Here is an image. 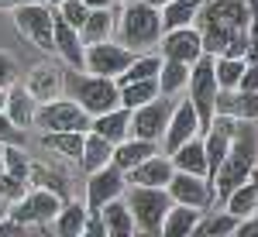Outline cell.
<instances>
[{
	"mask_svg": "<svg viewBox=\"0 0 258 237\" xmlns=\"http://www.w3.org/2000/svg\"><path fill=\"white\" fill-rule=\"evenodd\" d=\"M248 0H207L197 14V31L210 55H244L248 52Z\"/></svg>",
	"mask_w": 258,
	"mask_h": 237,
	"instance_id": "obj_1",
	"label": "cell"
},
{
	"mask_svg": "<svg viewBox=\"0 0 258 237\" xmlns=\"http://www.w3.org/2000/svg\"><path fill=\"white\" fill-rule=\"evenodd\" d=\"M258 165V120H238L234 138L227 148V158L220 162L214 186H217V203H224V196L241 186L244 179L251 176V169Z\"/></svg>",
	"mask_w": 258,
	"mask_h": 237,
	"instance_id": "obj_2",
	"label": "cell"
},
{
	"mask_svg": "<svg viewBox=\"0 0 258 237\" xmlns=\"http://www.w3.org/2000/svg\"><path fill=\"white\" fill-rule=\"evenodd\" d=\"M162 11L148 0H124L117 11V31L114 38L127 45L131 52H152L162 41Z\"/></svg>",
	"mask_w": 258,
	"mask_h": 237,
	"instance_id": "obj_3",
	"label": "cell"
},
{
	"mask_svg": "<svg viewBox=\"0 0 258 237\" xmlns=\"http://www.w3.org/2000/svg\"><path fill=\"white\" fill-rule=\"evenodd\" d=\"M66 97H73L90 117L120 107V86L110 76H97L90 69H66Z\"/></svg>",
	"mask_w": 258,
	"mask_h": 237,
	"instance_id": "obj_4",
	"label": "cell"
},
{
	"mask_svg": "<svg viewBox=\"0 0 258 237\" xmlns=\"http://www.w3.org/2000/svg\"><path fill=\"white\" fill-rule=\"evenodd\" d=\"M124 199L131 206L135 230H141V234H162L165 210L172 206L169 189H162V186H127L124 189Z\"/></svg>",
	"mask_w": 258,
	"mask_h": 237,
	"instance_id": "obj_5",
	"label": "cell"
},
{
	"mask_svg": "<svg viewBox=\"0 0 258 237\" xmlns=\"http://www.w3.org/2000/svg\"><path fill=\"white\" fill-rule=\"evenodd\" d=\"M14 24H18L21 38H28L35 48L55 55V7H48L45 0L18 4L14 7Z\"/></svg>",
	"mask_w": 258,
	"mask_h": 237,
	"instance_id": "obj_6",
	"label": "cell"
},
{
	"mask_svg": "<svg viewBox=\"0 0 258 237\" xmlns=\"http://www.w3.org/2000/svg\"><path fill=\"white\" fill-rule=\"evenodd\" d=\"M217 76H214V55L203 52L193 65H189V83H186V97L193 100L203 127L214 120V103H217Z\"/></svg>",
	"mask_w": 258,
	"mask_h": 237,
	"instance_id": "obj_7",
	"label": "cell"
},
{
	"mask_svg": "<svg viewBox=\"0 0 258 237\" xmlns=\"http://www.w3.org/2000/svg\"><path fill=\"white\" fill-rule=\"evenodd\" d=\"M90 114L83 110L73 97H55L38 103L35 127L38 131H90Z\"/></svg>",
	"mask_w": 258,
	"mask_h": 237,
	"instance_id": "obj_8",
	"label": "cell"
},
{
	"mask_svg": "<svg viewBox=\"0 0 258 237\" xmlns=\"http://www.w3.org/2000/svg\"><path fill=\"white\" fill-rule=\"evenodd\" d=\"M62 203L66 199L59 193H52V189H45V186H31L18 203H11V217L21 220L28 230L31 227H45V223H52L55 213L62 210Z\"/></svg>",
	"mask_w": 258,
	"mask_h": 237,
	"instance_id": "obj_9",
	"label": "cell"
},
{
	"mask_svg": "<svg viewBox=\"0 0 258 237\" xmlns=\"http://www.w3.org/2000/svg\"><path fill=\"white\" fill-rule=\"evenodd\" d=\"M169 196L172 203H186V206H197V210H210L217 206V186L210 176H197V172H172L169 179Z\"/></svg>",
	"mask_w": 258,
	"mask_h": 237,
	"instance_id": "obj_10",
	"label": "cell"
},
{
	"mask_svg": "<svg viewBox=\"0 0 258 237\" xmlns=\"http://www.w3.org/2000/svg\"><path fill=\"white\" fill-rule=\"evenodd\" d=\"M169 114H172V97H162V93L141 107H131V134L145 141H162Z\"/></svg>",
	"mask_w": 258,
	"mask_h": 237,
	"instance_id": "obj_11",
	"label": "cell"
},
{
	"mask_svg": "<svg viewBox=\"0 0 258 237\" xmlns=\"http://www.w3.org/2000/svg\"><path fill=\"white\" fill-rule=\"evenodd\" d=\"M197 134H203V120H200L193 100L186 97V100H179V103H172V114H169L165 134H162V151H165V155H172L182 141L197 138Z\"/></svg>",
	"mask_w": 258,
	"mask_h": 237,
	"instance_id": "obj_12",
	"label": "cell"
},
{
	"mask_svg": "<svg viewBox=\"0 0 258 237\" xmlns=\"http://www.w3.org/2000/svg\"><path fill=\"white\" fill-rule=\"evenodd\" d=\"M135 59V52L127 45H120L117 38H107V41H97V45H86V69L97 72V76H110L117 79L127 65Z\"/></svg>",
	"mask_w": 258,
	"mask_h": 237,
	"instance_id": "obj_13",
	"label": "cell"
},
{
	"mask_svg": "<svg viewBox=\"0 0 258 237\" xmlns=\"http://www.w3.org/2000/svg\"><path fill=\"white\" fill-rule=\"evenodd\" d=\"M124 189H127V176H124V169H117L114 162L97 169V172H90L86 176V210L97 213L103 203L124 196Z\"/></svg>",
	"mask_w": 258,
	"mask_h": 237,
	"instance_id": "obj_14",
	"label": "cell"
},
{
	"mask_svg": "<svg viewBox=\"0 0 258 237\" xmlns=\"http://www.w3.org/2000/svg\"><path fill=\"white\" fill-rule=\"evenodd\" d=\"M203 38H200L197 24H186V28H169L162 31V41H159V55L162 59H179V62H193L203 55Z\"/></svg>",
	"mask_w": 258,
	"mask_h": 237,
	"instance_id": "obj_15",
	"label": "cell"
},
{
	"mask_svg": "<svg viewBox=\"0 0 258 237\" xmlns=\"http://www.w3.org/2000/svg\"><path fill=\"white\" fill-rule=\"evenodd\" d=\"M24 90L38 100V103L62 97L66 93V65L62 62H38L28 72V79H24Z\"/></svg>",
	"mask_w": 258,
	"mask_h": 237,
	"instance_id": "obj_16",
	"label": "cell"
},
{
	"mask_svg": "<svg viewBox=\"0 0 258 237\" xmlns=\"http://www.w3.org/2000/svg\"><path fill=\"white\" fill-rule=\"evenodd\" d=\"M55 55L66 69H86V45L83 35L55 14Z\"/></svg>",
	"mask_w": 258,
	"mask_h": 237,
	"instance_id": "obj_17",
	"label": "cell"
},
{
	"mask_svg": "<svg viewBox=\"0 0 258 237\" xmlns=\"http://www.w3.org/2000/svg\"><path fill=\"white\" fill-rule=\"evenodd\" d=\"M172 172H176V165H172V158L169 155H155L145 158L141 165H135L131 172H124L127 176V186H169V179H172Z\"/></svg>",
	"mask_w": 258,
	"mask_h": 237,
	"instance_id": "obj_18",
	"label": "cell"
},
{
	"mask_svg": "<svg viewBox=\"0 0 258 237\" xmlns=\"http://www.w3.org/2000/svg\"><path fill=\"white\" fill-rule=\"evenodd\" d=\"M214 114H227L238 120H258V93L248 90H217Z\"/></svg>",
	"mask_w": 258,
	"mask_h": 237,
	"instance_id": "obj_19",
	"label": "cell"
},
{
	"mask_svg": "<svg viewBox=\"0 0 258 237\" xmlns=\"http://www.w3.org/2000/svg\"><path fill=\"white\" fill-rule=\"evenodd\" d=\"M114 31H117V4L114 7H90V14L80 28L83 45H97V41L114 38Z\"/></svg>",
	"mask_w": 258,
	"mask_h": 237,
	"instance_id": "obj_20",
	"label": "cell"
},
{
	"mask_svg": "<svg viewBox=\"0 0 258 237\" xmlns=\"http://www.w3.org/2000/svg\"><path fill=\"white\" fill-rule=\"evenodd\" d=\"M4 114L14 120L18 127H24V131H28V127H35L38 100L24 90V83H14V86H7V107H4Z\"/></svg>",
	"mask_w": 258,
	"mask_h": 237,
	"instance_id": "obj_21",
	"label": "cell"
},
{
	"mask_svg": "<svg viewBox=\"0 0 258 237\" xmlns=\"http://www.w3.org/2000/svg\"><path fill=\"white\" fill-rule=\"evenodd\" d=\"M159 151V141H145V138H135V134H127L124 141H117L114 144V165L117 169H124V172H131L135 165H141L145 158H152Z\"/></svg>",
	"mask_w": 258,
	"mask_h": 237,
	"instance_id": "obj_22",
	"label": "cell"
},
{
	"mask_svg": "<svg viewBox=\"0 0 258 237\" xmlns=\"http://www.w3.org/2000/svg\"><path fill=\"white\" fill-rule=\"evenodd\" d=\"M97 213L103 220V227H107V237H131L135 234V217H131V206H127L124 196L103 203Z\"/></svg>",
	"mask_w": 258,
	"mask_h": 237,
	"instance_id": "obj_23",
	"label": "cell"
},
{
	"mask_svg": "<svg viewBox=\"0 0 258 237\" xmlns=\"http://www.w3.org/2000/svg\"><path fill=\"white\" fill-rule=\"evenodd\" d=\"M172 165L179 172H197V176H210V162H207V148H203V134L182 141L176 151H172Z\"/></svg>",
	"mask_w": 258,
	"mask_h": 237,
	"instance_id": "obj_24",
	"label": "cell"
},
{
	"mask_svg": "<svg viewBox=\"0 0 258 237\" xmlns=\"http://www.w3.org/2000/svg\"><path fill=\"white\" fill-rule=\"evenodd\" d=\"M110 158H114V141H107L103 134H97V131H86L83 155H80L76 165L90 176V172H97V169H103V165H110Z\"/></svg>",
	"mask_w": 258,
	"mask_h": 237,
	"instance_id": "obj_25",
	"label": "cell"
},
{
	"mask_svg": "<svg viewBox=\"0 0 258 237\" xmlns=\"http://www.w3.org/2000/svg\"><path fill=\"white\" fill-rule=\"evenodd\" d=\"M90 131H97L103 134L107 141H124L131 134V110L127 107H114V110H107V114H97V117L90 120Z\"/></svg>",
	"mask_w": 258,
	"mask_h": 237,
	"instance_id": "obj_26",
	"label": "cell"
},
{
	"mask_svg": "<svg viewBox=\"0 0 258 237\" xmlns=\"http://www.w3.org/2000/svg\"><path fill=\"white\" fill-rule=\"evenodd\" d=\"M238 223L241 217H234L231 210H203V217L197 220V227H193V234L197 237H231L238 234Z\"/></svg>",
	"mask_w": 258,
	"mask_h": 237,
	"instance_id": "obj_27",
	"label": "cell"
},
{
	"mask_svg": "<svg viewBox=\"0 0 258 237\" xmlns=\"http://www.w3.org/2000/svg\"><path fill=\"white\" fill-rule=\"evenodd\" d=\"M200 217H203V210H197V206L172 203V206L165 210V220H162V234L165 237H189Z\"/></svg>",
	"mask_w": 258,
	"mask_h": 237,
	"instance_id": "obj_28",
	"label": "cell"
},
{
	"mask_svg": "<svg viewBox=\"0 0 258 237\" xmlns=\"http://www.w3.org/2000/svg\"><path fill=\"white\" fill-rule=\"evenodd\" d=\"M86 217H90V210H86L83 203L66 199L62 210L55 213V220H52V230H55L59 237H83V223H86Z\"/></svg>",
	"mask_w": 258,
	"mask_h": 237,
	"instance_id": "obj_29",
	"label": "cell"
},
{
	"mask_svg": "<svg viewBox=\"0 0 258 237\" xmlns=\"http://www.w3.org/2000/svg\"><path fill=\"white\" fill-rule=\"evenodd\" d=\"M83 141H86V131H41V144L48 151H59L62 158H73V162H80Z\"/></svg>",
	"mask_w": 258,
	"mask_h": 237,
	"instance_id": "obj_30",
	"label": "cell"
},
{
	"mask_svg": "<svg viewBox=\"0 0 258 237\" xmlns=\"http://www.w3.org/2000/svg\"><path fill=\"white\" fill-rule=\"evenodd\" d=\"M189 83V62H179V59H162L159 69V93L162 97H179Z\"/></svg>",
	"mask_w": 258,
	"mask_h": 237,
	"instance_id": "obj_31",
	"label": "cell"
},
{
	"mask_svg": "<svg viewBox=\"0 0 258 237\" xmlns=\"http://www.w3.org/2000/svg\"><path fill=\"white\" fill-rule=\"evenodd\" d=\"M207 0H169V4H162V28L169 31V28H186V24H193L200 14V7H203Z\"/></svg>",
	"mask_w": 258,
	"mask_h": 237,
	"instance_id": "obj_32",
	"label": "cell"
},
{
	"mask_svg": "<svg viewBox=\"0 0 258 237\" xmlns=\"http://www.w3.org/2000/svg\"><path fill=\"white\" fill-rule=\"evenodd\" d=\"M224 210H231L234 217H251L258 210V189H255V182L251 179H244L241 186H234L227 196H224Z\"/></svg>",
	"mask_w": 258,
	"mask_h": 237,
	"instance_id": "obj_33",
	"label": "cell"
},
{
	"mask_svg": "<svg viewBox=\"0 0 258 237\" xmlns=\"http://www.w3.org/2000/svg\"><path fill=\"white\" fill-rule=\"evenodd\" d=\"M162 55L159 52H135L131 65L117 76V83H135V79H159Z\"/></svg>",
	"mask_w": 258,
	"mask_h": 237,
	"instance_id": "obj_34",
	"label": "cell"
},
{
	"mask_svg": "<svg viewBox=\"0 0 258 237\" xmlns=\"http://www.w3.org/2000/svg\"><path fill=\"white\" fill-rule=\"evenodd\" d=\"M244 65H248L244 55H214V76L220 90H238Z\"/></svg>",
	"mask_w": 258,
	"mask_h": 237,
	"instance_id": "obj_35",
	"label": "cell"
},
{
	"mask_svg": "<svg viewBox=\"0 0 258 237\" xmlns=\"http://www.w3.org/2000/svg\"><path fill=\"white\" fill-rule=\"evenodd\" d=\"M120 86V107H141L159 97V79H135V83H117Z\"/></svg>",
	"mask_w": 258,
	"mask_h": 237,
	"instance_id": "obj_36",
	"label": "cell"
},
{
	"mask_svg": "<svg viewBox=\"0 0 258 237\" xmlns=\"http://www.w3.org/2000/svg\"><path fill=\"white\" fill-rule=\"evenodd\" d=\"M31 186H45L52 193H59L62 199H69V179L66 172H55L52 165H41V162H31V176H28Z\"/></svg>",
	"mask_w": 258,
	"mask_h": 237,
	"instance_id": "obj_37",
	"label": "cell"
},
{
	"mask_svg": "<svg viewBox=\"0 0 258 237\" xmlns=\"http://www.w3.org/2000/svg\"><path fill=\"white\" fill-rule=\"evenodd\" d=\"M0 158H4V172L21 179L31 176V158L24 151V144H0Z\"/></svg>",
	"mask_w": 258,
	"mask_h": 237,
	"instance_id": "obj_38",
	"label": "cell"
},
{
	"mask_svg": "<svg viewBox=\"0 0 258 237\" xmlns=\"http://www.w3.org/2000/svg\"><path fill=\"white\" fill-rule=\"evenodd\" d=\"M55 14H59L66 24H73V28L80 31L83 21H86V14H90V7H86V0H62L59 7H55Z\"/></svg>",
	"mask_w": 258,
	"mask_h": 237,
	"instance_id": "obj_39",
	"label": "cell"
},
{
	"mask_svg": "<svg viewBox=\"0 0 258 237\" xmlns=\"http://www.w3.org/2000/svg\"><path fill=\"white\" fill-rule=\"evenodd\" d=\"M31 189V182L28 179H21V176H11V172H0V193L11 199V203H18L24 193Z\"/></svg>",
	"mask_w": 258,
	"mask_h": 237,
	"instance_id": "obj_40",
	"label": "cell"
},
{
	"mask_svg": "<svg viewBox=\"0 0 258 237\" xmlns=\"http://www.w3.org/2000/svg\"><path fill=\"white\" fill-rule=\"evenodd\" d=\"M24 141H28V131L18 127L14 120L0 110V144H24Z\"/></svg>",
	"mask_w": 258,
	"mask_h": 237,
	"instance_id": "obj_41",
	"label": "cell"
},
{
	"mask_svg": "<svg viewBox=\"0 0 258 237\" xmlns=\"http://www.w3.org/2000/svg\"><path fill=\"white\" fill-rule=\"evenodd\" d=\"M14 83H21V65L11 52H0V86L7 90V86H14Z\"/></svg>",
	"mask_w": 258,
	"mask_h": 237,
	"instance_id": "obj_42",
	"label": "cell"
},
{
	"mask_svg": "<svg viewBox=\"0 0 258 237\" xmlns=\"http://www.w3.org/2000/svg\"><path fill=\"white\" fill-rule=\"evenodd\" d=\"M238 90H248V93H258V62H248L244 72H241Z\"/></svg>",
	"mask_w": 258,
	"mask_h": 237,
	"instance_id": "obj_43",
	"label": "cell"
},
{
	"mask_svg": "<svg viewBox=\"0 0 258 237\" xmlns=\"http://www.w3.org/2000/svg\"><path fill=\"white\" fill-rule=\"evenodd\" d=\"M83 237H107V227H103L100 213H90V217H86V223H83Z\"/></svg>",
	"mask_w": 258,
	"mask_h": 237,
	"instance_id": "obj_44",
	"label": "cell"
},
{
	"mask_svg": "<svg viewBox=\"0 0 258 237\" xmlns=\"http://www.w3.org/2000/svg\"><path fill=\"white\" fill-rule=\"evenodd\" d=\"M238 234H241V237H255V234H258V210L251 213V217H244V220L238 223Z\"/></svg>",
	"mask_w": 258,
	"mask_h": 237,
	"instance_id": "obj_45",
	"label": "cell"
},
{
	"mask_svg": "<svg viewBox=\"0 0 258 237\" xmlns=\"http://www.w3.org/2000/svg\"><path fill=\"white\" fill-rule=\"evenodd\" d=\"M4 217H11V199L0 193V220H4Z\"/></svg>",
	"mask_w": 258,
	"mask_h": 237,
	"instance_id": "obj_46",
	"label": "cell"
},
{
	"mask_svg": "<svg viewBox=\"0 0 258 237\" xmlns=\"http://www.w3.org/2000/svg\"><path fill=\"white\" fill-rule=\"evenodd\" d=\"M117 0H86V7H114Z\"/></svg>",
	"mask_w": 258,
	"mask_h": 237,
	"instance_id": "obj_47",
	"label": "cell"
},
{
	"mask_svg": "<svg viewBox=\"0 0 258 237\" xmlns=\"http://www.w3.org/2000/svg\"><path fill=\"white\" fill-rule=\"evenodd\" d=\"M21 0H0V7H4V11H7V7H18Z\"/></svg>",
	"mask_w": 258,
	"mask_h": 237,
	"instance_id": "obj_48",
	"label": "cell"
},
{
	"mask_svg": "<svg viewBox=\"0 0 258 237\" xmlns=\"http://www.w3.org/2000/svg\"><path fill=\"white\" fill-rule=\"evenodd\" d=\"M4 107H7V90L0 86V110H4Z\"/></svg>",
	"mask_w": 258,
	"mask_h": 237,
	"instance_id": "obj_49",
	"label": "cell"
},
{
	"mask_svg": "<svg viewBox=\"0 0 258 237\" xmlns=\"http://www.w3.org/2000/svg\"><path fill=\"white\" fill-rule=\"evenodd\" d=\"M248 179L255 182V189H258V165H255V169H251V176H248Z\"/></svg>",
	"mask_w": 258,
	"mask_h": 237,
	"instance_id": "obj_50",
	"label": "cell"
},
{
	"mask_svg": "<svg viewBox=\"0 0 258 237\" xmlns=\"http://www.w3.org/2000/svg\"><path fill=\"white\" fill-rule=\"evenodd\" d=\"M45 4H48V7H59V4H62V0H45Z\"/></svg>",
	"mask_w": 258,
	"mask_h": 237,
	"instance_id": "obj_51",
	"label": "cell"
},
{
	"mask_svg": "<svg viewBox=\"0 0 258 237\" xmlns=\"http://www.w3.org/2000/svg\"><path fill=\"white\" fill-rule=\"evenodd\" d=\"M148 4H155V7H162V4H169V0H148Z\"/></svg>",
	"mask_w": 258,
	"mask_h": 237,
	"instance_id": "obj_52",
	"label": "cell"
},
{
	"mask_svg": "<svg viewBox=\"0 0 258 237\" xmlns=\"http://www.w3.org/2000/svg\"><path fill=\"white\" fill-rule=\"evenodd\" d=\"M0 172H4V158H0Z\"/></svg>",
	"mask_w": 258,
	"mask_h": 237,
	"instance_id": "obj_53",
	"label": "cell"
},
{
	"mask_svg": "<svg viewBox=\"0 0 258 237\" xmlns=\"http://www.w3.org/2000/svg\"><path fill=\"white\" fill-rule=\"evenodd\" d=\"M117 4H124V0H117Z\"/></svg>",
	"mask_w": 258,
	"mask_h": 237,
	"instance_id": "obj_54",
	"label": "cell"
}]
</instances>
